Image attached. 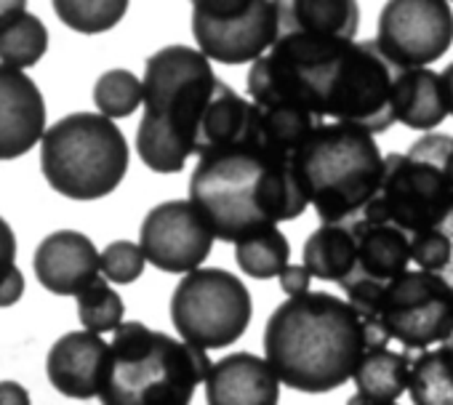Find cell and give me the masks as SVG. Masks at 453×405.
<instances>
[{"label":"cell","instance_id":"4dcf8cb0","mask_svg":"<svg viewBox=\"0 0 453 405\" xmlns=\"http://www.w3.org/2000/svg\"><path fill=\"white\" fill-rule=\"evenodd\" d=\"M411 254H413V264L421 272L440 275L450 262V241L440 227H434L411 238Z\"/></svg>","mask_w":453,"mask_h":405},{"label":"cell","instance_id":"9a60e30c","mask_svg":"<svg viewBox=\"0 0 453 405\" xmlns=\"http://www.w3.org/2000/svg\"><path fill=\"white\" fill-rule=\"evenodd\" d=\"M46 102L38 83L0 65V160L27 155L46 136Z\"/></svg>","mask_w":453,"mask_h":405},{"label":"cell","instance_id":"7c38bea8","mask_svg":"<svg viewBox=\"0 0 453 405\" xmlns=\"http://www.w3.org/2000/svg\"><path fill=\"white\" fill-rule=\"evenodd\" d=\"M376 43L403 67L421 70L453 46V9L442 0H389Z\"/></svg>","mask_w":453,"mask_h":405},{"label":"cell","instance_id":"277c9868","mask_svg":"<svg viewBox=\"0 0 453 405\" xmlns=\"http://www.w3.org/2000/svg\"><path fill=\"white\" fill-rule=\"evenodd\" d=\"M213 363L205 349L126 320L110 341L102 405H189Z\"/></svg>","mask_w":453,"mask_h":405},{"label":"cell","instance_id":"484cf974","mask_svg":"<svg viewBox=\"0 0 453 405\" xmlns=\"http://www.w3.org/2000/svg\"><path fill=\"white\" fill-rule=\"evenodd\" d=\"M94 104L110 120L131 118L144 104V83L131 70H107L94 83Z\"/></svg>","mask_w":453,"mask_h":405},{"label":"cell","instance_id":"9c48e42d","mask_svg":"<svg viewBox=\"0 0 453 405\" xmlns=\"http://www.w3.org/2000/svg\"><path fill=\"white\" fill-rule=\"evenodd\" d=\"M254 315L246 283L221 267H200L171 294V323L181 341L205 352L238 341Z\"/></svg>","mask_w":453,"mask_h":405},{"label":"cell","instance_id":"ffe728a7","mask_svg":"<svg viewBox=\"0 0 453 405\" xmlns=\"http://www.w3.org/2000/svg\"><path fill=\"white\" fill-rule=\"evenodd\" d=\"M49 51V30L25 0H0V65L27 70Z\"/></svg>","mask_w":453,"mask_h":405},{"label":"cell","instance_id":"d6986e66","mask_svg":"<svg viewBox=\"0 0 453 405\" xmlns=\"http://www.w3.org/2000/svg\"><path fill=\"white\" fill-rule=\"evenodd\" d=\"M283 30L355 41L360 30V6L355 0H280V33Z\"/></svg>","mask_w":453,"mask_h":405},{"label":"cell","instance_id":"603a6c76","mask_svg":"<svg viewBox=\"0 0 453 405\" xmlns=\"http://www.w3.org/2000/svg\"><path fill=\"white\" fill-rule=\"evenodd\" d=\"M450 115L448 110V96L442 86V75L434 73L432 67L411 70L403 91V104H400V123L413 131L432 134V128L442 126V120Z\"/></svg>","mask_w":453,"mask_h":405},{"label":"cell","instance_id":"d6a6232c","mask_svg":"<svg viewBox=\"0 0 453 405\" xmlns=\"http://www.w3.org/2000/svg\"><path fill=\"white\" fill-rule=\"evenodd\" d=\"M17 267V235L14 227L0 217V283Z\"/></svg>","mask_w":453,"mask_h":405},{"label":"cell","instance_id":"8992f818","mask_svg":"<svg viewBox=\"0 0 453 405\" xmlns=\"http://www.w3.org/2000/svg\"><path fill=\"white\" fill-rule=\"evenodd\" d=\"M344 294L363 320L368 347L397 341L405 352H426L453 333V294L440 275L408 270L389 283L355 286Z\"/></svg>","mask_w":453,"mask_h":405},{"label":"cell","instance_id":"4fadbf2b","mask_svg":"<svg viewBox=\"0 0 453 405\" xmlns=\"http://www.w3.org/2000/svg\"><path fill=\"white\" fill-rule=\"evenodd\" d=\"M213 233L195 202L187 200H165L155 206L139 230V246L144 259L171 275H189L203 267L213 248Z\"/></svg>","mask_w":453,"mask_h":405},{"label":"cell","instance_id":"836d02e7","mask_svg":"<svg viewBox=\"0 0 453 405\" xmlns=\"http://www.w3.org/2000/svg\"><path fill=\"white\" fill-rule=\"evenodd\" d=\"M25 296V275L19 267H14L6 280L0 283V309H6V307H14L19 299Z\"/></svg>","mask_w":453,"mask_h":405},{"label":"cell","instance_id":"52a82bcc","mask_svg":"<svg viewBox=\"0 0 453 405\" xmlns=\"http://www.w3.org/2000/svg\"><path fill=\"white\" fill-rule=\"evenodd\" d=\"M128 141L115 120L73 112L41 141V168L51 189L70 200H99L120 187L128 171Z\"/></svg>","mask_w":453,"mask_h":405},{"label":"cell","instance_id":"8d00e7d4","mask_svg":"<svg viewBox=\"0 0 453 405\" xmlns=\"http://www.w3.org/2000/svg\"><path fill=\"white\" fill-rule=\"evenodd\" d=\"M440 75H442V86H445V96H448V110L453 115V62Z\"/></svg>","mask_w":453,"mask_h":405},{"label":"cell","instance_id":"5bb4252c","mask_svg":"<svg viewBox=\"0 0 453 405\" xmlns=\"http://www.w3.org/2000/svg\"><path fill=\"white\" fill-rule=\"evenodd\" d=\"M38 283L57 296H81L99 280L102 254L94 241L75 230H57L46 235L33 256Z\"/></svg>","mask_w":453,"mask_h":405},{"label":"cell","instance_id":"6da1fadb","mask_svg":"<svg viewBox=\"0 0 453 405\" xmlns=\"http://www.w3.org/2000/svg\"><path fill=\"white\" fill-rule=\"evenodd\" d=\"M189 200L221 243L294 222L310 209V197L294 160L259 147L238 144L197 157L189 176Z\"/></svg>","mask_w":453,"mask_h":405},{"label":"cell","instance_id":"30bf717a","mask_svg":"<svg viewBox=\"0 0 453 405\" xmlns=\"http://www.w3.org/2000/svg\"><path fill=\"white\" fill-rule=\"evenodd\" d=\"M280 33L278 0H200L192 6L197 51L216 65H254Z\"/></svg>","mask_w":453,"mask_h":405},{"label":"cell","instance_id":"74e56055","mask_svg":"<svg viewBox=\"0 0 453 405\" xmlns=\"http://www.w3.org/2000/svg\"><path fill=\"white\" fill-rule=\"evenodd\" d=\"M347 405H397V402H371V400H365V397H360L357 392L347 400Z\"/></svg>","mask_w":453,"mask_h":405},{"label":"cell","instance_id":"ba28073f","mask_svg":"<svg viewBox=\"0 0 453 405\" xmlns=\"http://www.w3.org/2000/svg\"><path fill=\"white\" fill-rule=\"evenodd\" d=\"M408 67L395 62L376 41H352L331 70L323 115L368 134H384L400 123Z\"/></svg>","mask_w":453,"mask_h":405},{"label":"cell","instance_id":"f546056e","mask_svg":"<svg viewBox=\"0 0 453 405\" xmlns=\"http://www.w3.org/2000/svg\"><path fill=\"white\" fill-rule=\"evenodd\" d=\"M408 155L434 168L448 184V189L453 192V136L450 134H437V131L424 134L408 147Z\"/></svg>","mask_w":453,"mask_h":405},{"label":"cell","instance_id":"ac0fdd59","mask_svg":"<svg viewBox=\"0 0 453 405\" xmlns=\"http://www.w3.org/2000/svg\"><path fill=\"white\" fill-rule=\"evenodd\" d=\"M357 241V264L347 280H342V291L355 286H381L408 272L413 262L411 254V235L392 225L368 222V219H349L344 222Z\"/></svg>","mask_w":453,"mask_h":405},{"label":"cell","instance_id":"f1b7e54d","mask_svg":"<svg viewBox=\"0 0 453 405\" xmlns=\"http://www.w3.org/2000/svg\"><path fill=\"white\" fill-rule=\"evenodd\" d=\"M147 267L144 251L139 243L131 241H112L104 251H102V278L107 283H118V286H131L142 278Z\"/></svg>","mask_w":453,"mask_h":405},{"label":"cell","instance_id":"e0dca14e","mask_svg":"<svg viewBox=\"0 0 453 405\" xmlns=\"http://www.w3.org/2000/svg\"><path fill=\"white\" fill-rule=\"evenodd\" d=\"M208 405H278L280 378L254 352H233L213 363L205 378Z\"/></svg>","mask_w":453,"mask_h":405},{"label":"cell","instance_id":"e575fe53","mask_svg":"<svg viewBox=\"0 0 453 405\" xmlns=\"http://www.w3.org/2000/svg\"><path fill=\"white\" fill-rule=\"evenodd\" d=\"M0 405H33V400L19 381H0Z\"/></svg>","mask_w":453,"mask_h":405},{"label":"cell","instance_id":"3957f363","mask_svg":"<svg viewBox=\"0 0 453 405\" xmlns=\"http://www.w3.org/2000/svg\"><path fill=\"white\" fill-rule=\"evenodd\" d=\"M144 115L136 152L155 173H179L195 155L203 118L221 78L192 46H165L144 65Z\"/></svg>","mask_w":453,"mask_h":405},{"label":"cell","instance_id":"d590c367","mask_svg":"<svg viewBox=\"0 0 453 405\" xmlns=\"http://www.w3.org/2000/svg\"><path fill=\"white\" fill-rule=\"evenodd\" d=\"M440 230L448 235V241H450V262H448V267L440 272V278H442V283L448 286V291L453 294V209L448 211V217L442 219V225H440Z\"/></svg>","mask_w":453,"mask_h":405},{"label":"cell","instance_id":"8fae6325","mask_svg":"<svg viewBox=\"0 0 453 405\" xmlns=\"http://www.w3.org/2000/svg\"><path fill=\"white\" fill-rule=\"evenodd\" d=\"M450 209L453 192L434 168L413 160L408 152H389L379 192L357 217L392 225L413 238L440 227Z\"/></svg>","mask_w":453,"mask_h":405},{"label":"cell","instance_id":"2e32d148","mask_svg":"<svg viewBox=\"0 0 453 405\" xmlns=\"http://www.w3.org/2000/svg\"><path fill=\"white\" fill-rule=\"evenodd\" d=\"M110 344L91 331H70L57 339L46 357L51 386L70 400H94L102 392Z\"/></svg>","mask_w":453,"mask_h":405},{"label":"cell","instance_id":"4316f807","mask_svg":"<svg viewBox=\"0 0 453 405\" xmlns=\"http://www.w3.org/2000/svg\"><path fill=\"white\" fill-rule=\"evenodd\" d=\"M126 0H54V14L81 35H99L126 17Z\"/></svg>","mask_w":453,"mask_h":405},{"label":"cell","instance_id":"83f0119b","mask_svg":"<svg viewBox=\"0 0 453 405\" xmlns=\"http://www.w3.org/2000/svg\"><path fill=\"white\" fill-rule=\"evenodd\" d=\"M78 317L83 323V331H91L96 336L110 331L115 333L126 323V304L120 294L104 278H99L78 296Z\"/></svg>","mask_w":453,"mask_h":405},{"label":"cell","instance_id":"f35d334b","mask_svg":"<svg viewBox=\"0 0 453 405\" xmlns=\"http://www.w3.org/2000/svg\"><path fill=\"white\" fill-rule=\"evenodd\" d=\"M445 344H450V347H453V333H450V339H448V341H445Z\"/></svg>","mask_w":453,"mask_h":405},{"label":"cell","instance_id":"7402d4cb","mask_svg":"<svg viewBox=\"0 0 453 405\" xmlns=\"http://www.w3.org/2000/svg\"><path fill=\"white\" fill-rule=\"evenodd\" d=\"M357 264V241L347 225H320L304 243V267L312 278L342 283Z\"/></svg>","mask_w":453,"mask_h":405},{"label":"cell","instance_id":"d4e9b609","mask_svg":"<svg viewBox=\"0 0 453 405\" xmlns=\"http://www.w3.org/2000/svg\"><path fill=\"white\" fill-rule=\"evenodd\" d=\"M288 259H291V243L280 233V227H267V230L251 233L235 243L238 270L254 280L280 278V272L288 267Z\"/></svg>","mask_w":453,"mask_h":405},{"label":"cell","instance_id":"44dd1931","mask_svg":"<svg viewBox=\"0 0 453 405\" xmlns=\"http://www.w3.org/2000/svg\"><path fill=\"white\" fill-rule=\"evenodd\" d=\"M413 360L408 352H395L389 347H368L352 381L360 397L371 402H397L411 384Z\"/></svg>","mask_w":453,"mask_h":405},{"label":"cell","instance_id":"cb8c5ba5","mask_svg":"<svg viewBox=\"0 0 453 405\" xmlns=\"http://www.w3.org/2000/svg\"><path fill=\"white\" fill-rule=\"evenodd\" d=\"M408 394L413 405H453V347L421 352L411 365Z\"/></svg>","mask_w":453,"mask_h":405},{"label":"cell","instance_id":"1f68e13d","mask_svg":"<svg viewBox=\"0 0 453 405\" xmlns=\"http://www.w3.org/2000/svg\"><path fill=\"white\" fill-rule=\"evenodd\" d=\"M280 291L288 296V299H296V296H304L310 294V283H312V275L304 264H288L283 272H280Z\"/></svg>","mask_w":453,"mask_h":405},{"label":"cell","instance_id":"5b68a950","mask_svg":"<svg viewBox=\"0 0 453 405\" xmlns=\"http://www.w3.org/2000/svg\"><path fill=\"white\" fill-rule=\"evenodd\" d=\"M294 165L323 225L355 219L376 197L384 176V155L373 134L334 120L312 131Z\"/></svg>","mask_w":453,"mask_h":405},{"label":"cell","instance_id":"7a4b0ae2","mask_svg":"<svg viewBox=\"0 0 453 405\" xmlns=\"http://www.w3.org/2000/svg\"><path fill=\"white\" fill-rule=\"evenodd\" d=\"M365 349L368 336L355 307L323 291L286 299L265 328V357L280 384L307 394L339 389L355 376Z\"/></svg>","mask_w":453,"mask_h":405}]
</instances>
